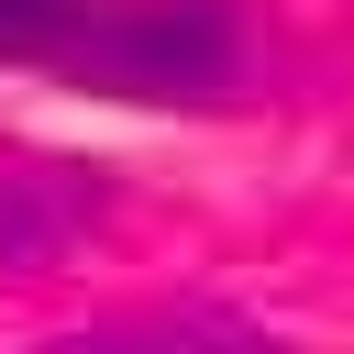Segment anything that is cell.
I'll return each mask as SVG.
<instances>
[{"mask_svg": "<svg viewBox=\"0 0 354 354\" xmlns=\"http://www.w3.org/2000/svg\"><path fill=\"white\" fill-rule=\"evenodd\" d=\"M44 66L111 100H221L243 77V33L221 0H77L44 33Z\"/></svg>", "mask_w": 354, "mask_h": 354, "instance_id": "cell-1", "label": "cell"}, {"mask_svg": "<svg viewBox=\"0 0 354 354\" xmlns=\"http://www.w3.org/2000/svg\"><path fill=\"white\" fill-rule=\"evenodd\" d=\"M33 354H288L266 321L243 310H210V299H166V310H111V321H77Z\"/></svg>", "mask_w": 354, "mask_h": 354, "instance_id": "cell-2", "label": "cell"}, {"mask_svg": "<svg viewBox=\"0 0 354 354\" xmlns=\"http://www.w3.org/2000/svg\"><path fill=\"white\" fill-rule=\"evenodd\" d=\"M88 210H100V188H88L77 166H11V177H0V266L66 254V243L88 232Z\"/></svg>", "mask_w": 354, "mask_h": 354, "instance_id": "cell-3", "label": "cell"}, {"mask_svg": "<svg viewBox=\"0 0 354 354\" xmlns=\"http://www.w3.org/2000/svg\"><path fill=\"white\" fill-rule=\"evenodd\" d=\"M66 11H77V0H0V44H11V55H44V33H55Z\"/></svg>", "mask_w": 354, "mask_h": 354, "instance_id": "cell-4", "label": "cell"}]
</instances>
